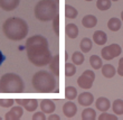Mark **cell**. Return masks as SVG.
<instances>
[{
  "mask_svg": "<svg viewBox=\"0 0 123 120\" xmlns=\"http://www.w3.org/2000/svg\"><path fill=\"white\" fill-rule=\"evenodd\" d=\"M3 34L10 40H23L28 34V25L24 19L18 17H11L3 23Z\"/></svg>",
  "mask_w": 123,
  "mask_h": 120,
  "instance_id": "obj_1",
  "label": "cell"
},
{
  "mask_svg": "<svg viewBox=\"0 0 123 120\" xmlns=\"http://www.w3.org/2000/svg\"><path fill=\"white\" fill-rule=\"evenodd\" d=\"M28 60L36 66H45L52 61V53L48 48V45L36 44L26 47Z\"/></svg>",
  "mask_w": 123,
  "mask_h": 120,
  "instance_id": "obj_2",
  "label": "cell"
},
{
  "mask_svg": "<svg viewBox=\"0 0 123 120\" xmlns=\"http://www.w3.org/2000/svg\"><path fill=\"white\" fill-rule=\"evenodd\" d=\"M32 87L39 93H50L56 88V79L53 73L39 71L32 76Z\"/></svg>",
  "mask_w": 123,
  "mask_h": 120,
  "instance_id": "obj_3",
  "label": "cell"
},
{
  "mask_svg": "<svg viewBox=\"0 0 123 120\" xmlns=\"http://www.w3.org/2000/svg\"><path fill=\"white\" fill-rule=\"evenodd\" d=\"M24 90L25 84L18 74L7 73L0 79V91L2 93H21Z\"/></svg>",
  "mask_w": 123,
  "mask_h": 120,
  "instance_id": "obj_4",
  "label": "cell"
},
{
  "mask_svg": "<svg viewBox=\"0 0 123 120\" xmlns=\"http://www.w3.org/2000/svg\"><path fill=\"white\" fill-rule=\"evenodd\" d=\"M58 5L54 0H40L35 6V17L40 21L53 20L57 15Z\"/></svg>",
  "mask_w": 123,
  "mask_h": 120,
  "instance_id": "obj_5",
  "label": "cell"
},
{
  "mask_svg": "<svg viewBox=\"0 0 123 120\" xmlns=\"http://www.w3.org/2000/svg\"><path fill=\"white\" fill-rule=\"evenodd\" d=\"M121 52H122V48L119 44H111V45L106 46L102 48V57L106 61H110V60H113L114 57H117V56L121 55Z\"/></svg>",
  "mask_w": 123,
  "mask_h": 120,
  "instance_id": "obj_6",
  "label": "cell"
},
{
  "mask_svg": "<svg viewBox=\"0 0 123 120\" xmlns=\"http://www.w3.org/2000/svg\"><path fill=\"white\" fill-rule=\"evenodd\" d=\"M94 80H95V73L91 70H87L78 78L77 84L82 89H91L94 83Z\"/></svg>",
  "mask_w": 123,
  "mask_h": 120,
  "instance_id": "obj_7",
  "label": "cell"
},
{
  "mask_svg": "<svg viewBox=\"0 0 123 120\" xmlns=\"http://www.w3.org/2000/svg\"><path fill=\"white\" fill-rule=\"evenodd\" d=\"M16 103L23 106L27 111H35L38 107V100L37 99H16Z\"/></svg>",
  "mask_w": 123,
  "mask_h": 120,
  "instance_id": "obj_8",
  "label": "cell"
},
{
  "mask_svg": "<svg viewBox=\"0 0 123 120\" xmlns=\"http://www.w3.org/2000/svg\"><path fill=\"white\" fill-rule=\"evenodd\" d=\"M40 109L45 113H53L56 109L55 102L50 99H43L40 100Z\"/></svg>",
  "mask_w": 123,
  "mask_h": 120,
  "instance_id": "obj_9",
  "label": "cell"
},
{
  "mask_svg": "<svg viewBox=\"0 0 123 120\" xmlns=\"http://www.w3.org/2000/svg\"><path fill=\"white\" fill-rule=\"evenodd\" d=\"M20 0H0V8L5 11H12L19 6Z\"/></svg>",
  "mask_w": 123,
  "mask_h": 120,
  "instance_id": "obj_10",
  "label": "cell"
},
{
  "mask_svg": "<svg viewBox=\"0 0 123 120\" xmlns=\"http://www.w3.org/2000/svg\"><path fill=\"white\" fill-rule=\"evenodd\" d=\"M94 102V97L93 94L90 92H83L78 95V103L84 107H88Z\"/></svg>",
  "mask_w": 123,
  "mask_h": 120,
  "instance_id": "obj_11",
  "label": "cell"
},
{
  "mask_svg": "<svg viewBox=\"0 0 123 120\" xmlns=\"http://www.w3.org/2000/svg\"><path fill=\"white\" fill-rule=\"evenodd\" d=\"M24 111H23V108L21 107H13L11 108V110L6 113V120H19L23 116Z\"/></svg>",
  "mask_w": 123,
  "mask_h": 120,
  "instance_id": "obj_12",
  "label": "cell"
},
{
  "mask_svg": "<svg viewBox=\"0 0 123 120\" xmlns=\"http://www.w3.org/2000/svg\"><path fill=\"white\" fill-rule=\"evenodd\" d=\"M95 107H96L97 110L102 111V112H105L110 109L111 107V102L107 98L101 97L98 99H96V102H95Z\"/></svg>",
  "mask_w": 123,
  "mask_h": 120,
  "instance_id": "obj_13",
  "label": "cell"
},
{
  "mask_svg": "<svg viewBox=\"0 0 123 120\" xmlns=\"http://www.w3.org/2000/svg\"><path fill=\"white\" fill-rule=\"evenodd\" d=\"M76 111H77V107L74 102H66L63 106V112L67 118H72L76 114Z\"/></svg>",
  "mask_w": 123,
  "mask_h": 120,
  "instance_id": "obj_14",
  "label": "cell"
},
{
  "mask_svg": "<svg viewBox=\"0 0 123 120\" xmlns=\"http://www.w3.org/2000/svg\"><path fill=\"white\" fill-rule=\"evenodd\" d=\"M78 33H80L78 27L76 26L75 24H67V25L65 26V34H66V36L69 37V38H72V39L76 38L78 36Z\"/></svg>",
  "mask_w": 123,
  "mask_h": 120,
  "instance_id": "obj_15",
  "label": "cell"
},
{
  "mask_svg": "<svg viewBox=\"0 0 123 120\" xmlns=\"http://www.w3.org/2000/svg\"><path fill=\"white\" fill-rule=\"evenodd\" d=\"M36 44H44V45H48V42L45 37H43L40 35H35V36H31L29 38L27 39L26 42V47L30 45H36Z\"/></svg>",
  "mask_w": 123,
  "mask_h": 120,
  "instance_id": "obj_16",
  "label": "cell"
},
{
  "mask_svg": "<svg viewBox=\"0 0 123 120\" xmlns=\"http://www.w3.org/2000/svg\"><path fill=\"white\" fill-rule=\"evenodd\" d=\"M82 24H83V26L86 27V28H93V27L96 26L97 19H96V17L93 16V15H86V16L83 17Z\"/></svg>",
  "mask_w": 123,
  "mask_h": 120,
  "instance_id": "obj_17",
  "label": "cell"
},
{
  "mask_svg": "<svg viewBox=\"0 0 123 120\" xmlns=\"http://www.w3.org/2000/svg\"><path fill=\"white\" fill-rule=\"evenodd\" d=\"M93 39L97 45H104L107 40V36L103 30H96L93 34Z\"/></svg>",
  "mask_w": 123,
  "mask_h": 120,
  "instance_id": "obj_18",
  "label": "cell"
},
{
  "mask_svg": "<svg viewBox=\"0 0 123 120\" xmlns=\"http://www.w3.org/2000/svg\"><path fill=\"white\" fill-rule=\"evenodd\" d=\"M49 68H50L52 73L55 76L59 75V56L58 55H55L52 59V61L49 63Z\"/></svg>",
  "mask_w": 123,
  "mask_h": 120,
  "instance_id": "obj_19",
  "label": "cell"
},
{
  "mask_svg": "<svg viewBox=\"0 0 123 120\" xmlns=\"http://www.w3.org/2000/svg\"><path fill=\"white\" fill-rule=\"evenodd\" d=\"M115 68H114L113 65L111 64H105L102 66V74L105 76L106 79H111L113 78L114 75H115Z\"/></svg>",
  "mask_w": 123,
  "mask_h": 120,
  "instance_id": "obj_20",
  "label": "cell"
},
{
  "mask_svg": "<svg viewBox=\"0 0 123 120\" xmlns=\"http://www.w3.org/2000/svg\"><path fill=\"white\" fill-rule=\"evenodd\" d=\"M96 118V112L92 108H86L82 112V119L83 120H95Z\"/></svg>",
  "mask_w": 123,
  "mask_h": 120,
  "instance_id": "obj_21",
  "label": "cell"
},
{
  "mask_svg": "<svg viewBox=\"0 0 123 120\" xmlns=\"http://www.w3.org/2000/svg\"><path fill=\"white\" fill-rule=\"evenodd\" d=\"M77 10L71 5H66L65 6V17L69 18V19H74L77 17Z\"/></svg>",
  "mask_w": 123,
  "mask_h": 120,
  "instance_id": "obj_22",
  "label": "cell"
},
{
  "mask_svg": "<svg viewBox=\"0 0 123 120\" xmlns=\"http://www.w3.org/2000/svg\"><path fill=\"white\" fill-rule=\"evenodd\" d=\"M107 27L112 32H117L121 28V20L119 18H111L107 23Z\"/></svg>",
  "mask_w": 123,
  "mask_h": 120,
  "instance_id": "obj_23",
  "label": "cell"
},
{
  "mask_svg": "<svg viewBox=\"0 0 123 120\" xmlns=\"http://www.w3.org/2000/svg\"><path fill=\"white\" fill-rule=\"evenodd\" d=\"M65 98L67 100H74L77 98V90L74 87H66L65 88Z\"/></svg>",
  "mask_w": 123,
  "mask_h": 120,
  "instance_id": "obj_24",
  "label": "cell"
},
{
  "mask_svg": "<svg viewBox=\"0 0 123 120\" xmlns=\"http://www.w3.org/2000/svg\"><path fill=\"white\" fill-rule=\"evenodd\" d=\"M90 63H91V66L95 70H98L103 66V62H102V59L98 57L97 55H92L90 57Z\"/></svg>",
  "mask_w": 123,
  "mask_h": 120,
  "instance_id": "obj_25",
  "label": "cell"
},
{
  "mask_svg": "<svg viewBox=\"0 0 123 120\" xmlns=\"http://www.w3.org/2000/svg\"><path fill=\"white\" fill-rule=\"evenodd\" d=\"M112 109L115 114H123V100L121 99L114 100L113 104H112Z\"/></svg>",
  "mask_w": 123,
  "mask_h": 120,
  "instance_id": "obj_26",
  "label": "cell"
},
{
  "mask_svg": "<svg viewBox=\"0 0 123 120\" xmlns=\"http://www.w3.org/2000/svg\"><path fill=\"white\" fill-rule=\"evenodd\" d=\"M80 46H81V49L83 53H88L92 49V40L88 37H85L82 39Z\"/></svg>",
  "mask_w": 123,
  "mask_h": 120,
  "instance_id": "obj_27",
  "label": "cell"
},
{
  "mask_svg": "<svg viewBox=\"0 0 123 120\" xmlns=\"http://www.w3.org/2000/svg\"><path fill=\"white\" fill-rule=\"evenodd\" d=\"M75 73H76V66L72 63L66 62L65 63V75H66V78H71Z\"/></svg>",
  "mask_w": 123,
  "mask_h": 120,
  "instance_id": "obj_28",
  "label": "cell"
},
{
  "mask_svg": "<svg viewBox=\"0 0 123 120\" xmlns=\"http://www.w3.org/2000/svg\"><path fill=\"white\" fill-rule=\"evenodd\" d=\"M111 5H112L111 0H97V2H96L97 9L102 10V11H105V10L110 9Z\"/></svg>",
  "mask_w": 123,
  "mask_h": 120,
  "instance_id": "obj_29",
  "label": "cell"
},
{
  "mask_svg": "<svg viewBox=\"0 0 123 120\" xmlns=\"http://www.w3.org/2000/svg\"><path fill=\"white\" fill-rule=\"evenodd\" d=\"M72 60H73V63L75 65H81L84 62V55L81 52H74L72 55Z\"/></svg>",
  "mask_w": 123,
  "mask_h": 120,
  "instance_id": "obj_30",
  "label": "cell"
},
{
  "mask_svg": "<svg viewBox=\"0 0 123 120\" xmlns=\"http://www.w3.org/2000/svg\"><path fill=\"white\" fill-rule=\"evenodd\" d=\"M53 28H54V32H55L56 35L59 34V17H58V13L54 17L53 19Z\"/></svg>",
  "mask_w": 123,
  "mask_h": 120,
  "instance_id": "obj_31",
  "label": "cell"
},
{
  "mask_svg": "<svg viewBox=\"0 0 123 120\" xmlns=\"http://www.w3.org/2000/svg\"><path fill=\"white\" fill-rule=\"evenodd\" d=\"M15 102L13 99H0V107H3V108H8V107H11Z\"/></svg>",
  "mask_w": 123,
  "mask_h": 120,
  "instance_id": "obj_32",
  "label": "cell"
},
{
  "mask_svg": "<svg viewBox=\"0 0 123 120\" xmlns=\"http://www.w3.org/2000/svg\"><path fill=\"white\" fill-rule=\"evenodd\" d=\"M98 120H117V118L115 114H110L106 113V112H103L102 114H100Z\"/></svg>",
  "mask_w": 123,
  "mask_h": 120,
  "instance_id": "obj_33",
  "label": "cell"
},
{
  "mask_svg": "<svg viewBox=\"0 0 123 120\" xmlns=\"http://www.w3.org/2000/svg\"><path fill=\"white\" fill-rule=\"evenodd\" d=\"M32 120H46L45 117V112H36L34 116H32Z\"/></svg>",
  "mask_w": 123,
  "mask_h": 120,
  "instance_id": "obj_34",
  "label": "cell"
},
{
  "mask_svg": "<svg viewBox=\"0 0 123 120\" xmlns=\"http://www.w3.org/2000/svg\"><path fill=\"white\" fill-rule=\"evenodd\" d=\"M117 73L119 75L123 76V57H121L119 61V67H117Z\"/></svg>",
  "mask_w": 123,
  "mask_h": 120,
  "instance_id": "obj_35",
  "label": "cell"
},
{
  "mask_svg": "<svg viewBox=\"0 0 123 120\" xmlns=\"http://www.w3.org/2000/svg\"><path fill=\"white\" fill-rule=\"evenodd\" d=\"M48 120H59V116H57V114H52V113H50V116L48 117Z\"/></svg>",
  "mask_w": 123,
  "mask_h": 120,
  "instance_id": "obj_36",
  "label": "cell"
},
{
  "mask_svg": "<svg viewBox=\"0 0 123 120\" xmlns=\"http://www.w3.org/2000/svg\"><path fill=\"white\" fill-rule=\"evenodd\" d=\"M5 61H6V56L3 55V53L1 52V51H0V65L2 64V63H3Z\"/></svg>",
  "mask_w": 123,
  "mask_h": 120,
  "instance_id": "obj_37",
  "label": "cell"
},
{
  "mask_svg": "<svg viewBox=\"0 0 123 120\" xmlns=\"http://www.w3.org/2000/svg\"><path fill=\"white\" fill-rule=\"evenodd\" d=\"M65 61H66V62L68 61V54H67V52H65Z\"/></svg>",
  "mask_w": 123,
  "mask_h": 120,
  "instance_id": "obj_38",
  "label": "cell"
},
{
  "mask_svg": "<svg viewBox=\"0 0 123 120\" xmlns=\"http://www.w3.org/2000/svg\"><path fill=\"white\" fill-rule=\"evenodd\" d=\"M121 18H122V20H123V11L121 13Z\"/></svg>",
  "mask_w": 123,
  "mask_h": 120,
  "instance_id": "obj_39",
  "label": "cell"
},
{
  "mask_svg": "<svg viewBox=\"0 0 123 120\" xmlns=\"http://www.w3.org/2000/svg\"><path fill=\"white\" fill-rule=\"evenodd\" d=\"M111 1H119V0H111Z\"/></svg>",
  "mask_w": 123,
  "mask_h": 120,
  "instance_id": "obj_40",
  "label": "cell"
},
{
  "mask_svg": "<svg viewBox=\"0 0 123 120\" xmlns=\"http://www.w3.org/2000/svg\"><path fill=\"white\" fill-rule=\"evenodd\" d=\"M85 1H92V0H85Z\"/></svg>",
  "mask_w": 123,
  "mask_h": 120,
  "instance_id": "obj_41",
  "label": "cell"
},
{
  "mask_svg": "<svg viewBox=\"0 0 123 120\" xmlns=\"http://www.w3.org/2000/svg\"><path fill=\"white\" fill-rule=\"evenodd\" d=\"M56 2H57V3H58V0H56Z\"/></svg>",
  "mask_w": 123,
  "mask_h": 120,
  "instance_id": "obj_42",
  "label": "cell"
},
{
  "mask_svg": "<svg viewBox=\"0 0 123 120\" xmlns=\"http://www.w3.org/2000/svg\"><path fill=\"white\" fill-rule=\"evenodd\" d=\"M0 120H1V117H0Z\"/></svg>",
  "mask_w": 123,
  "mask_h": 120,
  "instance_id": "obj_43",
  "label": "cell"
}]
</instances>
